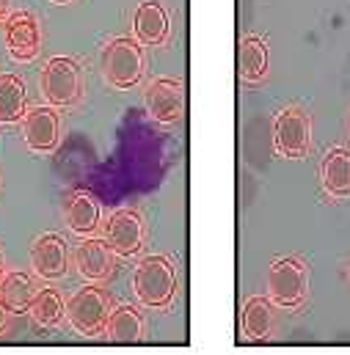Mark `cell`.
<instances>
[{"instance_id": "1", "label": "cell", "mask_w": 350, "mask_h": 355, "mask_svg": "<svg viewBox=\"0 0 350 355\" xmlns=\"http://www.w3.org/2000/svg\"><path fill=\"white\" fill-rule=\"evenodd\" d=\"M99 72L113 89H133L144 78V50L138 39H110L99 53Z\"/></svg>"}, {"instance_id": "2", "label": "cell", "mask_w": 350, "mask_h": 355, "mask_svg": "<svg viewBox=\"0 0 350 355\" xmlns=\"http://www.w3.org/2000/svg\"><path fill=\"white\" fill-rule=\"evenodd\" d=\"M133 292L138 303L149 309H166L172 306L176 292V270L169 257H147L141 259L133 272Z\"/></svg>"}, {"instance_id": "3", "label": "cell", "mask_w": 350, "mask_h": 355, "mask_svg": "<svg viewBox=\"0 0 350 355\" xmlns=\"http://www.w3.org/2000/svg\"><path fill=\"white\" fill-rule=\"evenodd\" d=\"M39 86H42V96L47 99V105L67 107V105H75L83 94V72L78 61L67 55H56L44 64Z\"/></svg>"}, {"instance_id": "4", "label": "cell", "mask_w": 350, "mask_h": 355, "mask_svg": "<svg viewBox=\"0 0 350 355\" xmlns=\"http://www.w3.org/2000/svg\"><path fill=\"white\" fill-rule=\"evenodd\" d=\"M309 275L298 257H281L267 270V295L281 309H298L306 300Z\"/></svg>"}, {"instance_id": "5", "label": "cell", "mask_w": 350, "mask_h": 355, "mask_svg": "<svg viewBox=\"0 0 350 355\" xmlns=\"http://www.w3.org/2000/svg\"><path fill=\"white\" fill-rule=\"evenodd\" d=\"M108 314H110V297H108V292H102L94 284L78 289L69 297V303H67V320H69V325L81 336H86V339H94V336H99L105 331Z\"/></svg>"}, {"instance_id": "6", "label": "cell", "mask_w": 350, "mask_h": 355, "mask_svg": "<svg viewBox=\"0 0 350 355\" xmlns=\"http://www.w3.org/2000/svg\"><path fill=\"white\" fill-rule=\"evenodd\" d=\"M312 144V121L303 107L287 105L273 121V146L287 160H301L309 155Z\"/></svg>"}, {"instance_id": "7", "label": "cell", "mask_w": 350, "mask_h": 355, "mask_svg": "<svg viewBox=\"0 0 350 355\" xmlns=\"http://www.w3.org/2000/svg\"><path fill=\"white\" fill-rule=\"evenodd\" d=\"M3 42H6V53L14 61H33L42 50V31H39V19L28 11H14L6 14L3 19Z\"/></svg>"}, {"instance_id": "8", "label": "cell", "mask_w": 350, "mask_h": 355, "mask_svg": "<svg viewBox=\"0 0 350 355\" xmlns=\"http://www.w3.org/2000/svg\"><path fill=\"white\" fill-rule=\"evenodd\" d=\"M105 243L116 257H135L144 248V220L135 209H116L105 223Z\"/></svg>"}, {"instance_id": "9", "label": "cell", "mask_w": 350, "mask_h": 355, "mask_svg": "<svg viewBox=\"0 0 350 355\" xmlns=\"http://www.w3.org/2000/svg\"><path fill=\"white\" fill-rule=\"evenodd\" d=\"M147 113L152 116V121L158 124H174L182 119V110H185V89H182V80L176 78H158L149 83L147 89Z\"/></svg>"}, {"instance_id": "10", "label": "cell", "mask_w": 350, "mask_h": 355, "mask_svg": "<svg viewBox=\"0 0 350 355\" xmlns=\"http://www.w3.org/2000/svg\"><path fill=\"white\" fill-rule=\"evenodd\" d=\"M22 138L33 152H53L61 138V119L56 107H31L22 116Z\"/></svg>"}, {"instance_id": "11", "label": "cell", "mask_w": 350, "mask_h": 355, "mask_svg": "<svg viewBox=\"0 0 350 355\" xmlns=\"http://www.w3.org/2000/svg\"><path fill=\"white\" fill-rule=\"evenodd\" d=\"M31 262H33L36 275H42L47 281L61 278L67 272V267H69V248H67L64 237H58V234H42L33 243Z\"/></svg>"}, {"instance_id": "12", "label": "cell", "mask_w": 350, "mask_h": 355, "mask_svg": "<svg viewBox=\"0 0 350 355\" xmlns=\"http://www.w3.org/2000/svg\"><path fill=\"white\" fill-rule=\"evenodd\" d=\"M172 31V19L169 11L163 8V3L158 0H144L135 14H133V33L141 44H163L169 39Z\"/></svg>"}, {"instance_id": "13", "label": "cell", "mask_w": 350, "mask_h": 355, "mask_svg": "<svg viewBox=\"0 0 350 355\" xmlns=\"http://www.w3.org/2000/svg\"><path fill=\"white\" fill-rule=\"evenodd\" d=\"M99 201L88 190H75L64 204V220L75 234H94L99 229Z\"/></svg>"}, {"instance_id": "14", "label": "cell", "mask_w": 350, "mask_h": 355, "mask_svg": "<svg viewBox=\"0 0 350 355\" xmlns=\"http://www.w3.org/2000/svg\"><path fill=\"white\" fill-rule=\"evenodd\" d=\"M320 182L323 190L331 198H348L350 196V152L342 146H334L326 152L320 163Z\"/></svg>"}, {"instance_id": "15", "label": "cell", "mask_w": 350, "mask_h": 355, "mask_svg": "<svg viewBox=\"0 0 350 355\" xmlns=\"http://www.w3.org/2000/svg\"><path fill=\"white\" fill-rule=\"evenodd\" d=\"M110 257H113V251L108 248L105 240H83L75 251V265L86 281H105L110 275V265H113Z\"/></svg>"}, {"instance_id": "16", "label": "cell", "mask_w": 350, "mask_h": 355, "mask_svg": "<svg viewBox=\"0 0 350 355\" xmlns=\"http://www.w3.org/2000/svg\"><path fill=\"white\" fill-rule=\"evenodd\" d=\"M105 334L116 345H135L144 339V317L133 306H116L108 314Z\"/></svg>"}, {"instance_id": "17", "label": "cell", "mask_w": 350, "mask_h": 355, "mask_svg": "<svg viewBox=\"0 0 350 355\" xmlns=\"http://www.w3.org/2000/svg\"><path fill=\"white\" fill-rule=\"evenodd\" d=\"M243 336L249 342H262L270 336L273 331V300L270 297H262V295H254L246 300L243 306Z\"/></svg>"}, {"instance_id": "18", "label": "cell", "mask_w": 350, "mask_h": 355, "mask_svg": "<svg viewBox=\"0 0 350 355\" xmlns=\"http://www.w3.org/2000/svg\"><path fill=\"white\" fill-rule=\"evenodd\" d=\"M267 44L260 36H243L238 47V67L246 83H257L267 75Z\"/></svg>"}, {"instance_id": "19", "label": "cell", "mask_w": 350, "mask_h": 355, "mask_svg": "<svg viewBox=\"0 0 350 355\" xmlns=\"http://www.w3.org/2000/svg\"><path fill=\"white\" fill-rule=\"evenodd\" d=\"M28 311H31V317H33L36 325H42V328H58L61 320L67 317V300H64V295L58 289L44 286V289H39L33 295Z\"/></svg>"}, {"instance_id": "20", "label": "cell", "mask_w": 350, "mask_h": 355, "mask_svg": "<svg viewBox=\"0 0 350 355\" xmlns=\"http://www.w3.org/2000/svg\"><path fill=\"white\" fill-rule=\"evenodd\" d=\"M33 281L28 272H6L0 281V303L8 314H25L33 300Z\"/></svg>"}, {"instance_id": "21", "label": "cell", "mask_w": 350, "mask_h": 355, "mask_svg": "<svg viewBox=\"0 0 350 355\" xmlns=\"http://www.w3.org/2000/svg\"><path fill=\"white\" fill-rule=\"evenodd\" d=\"M28 91L19 75H0V124H14L25 116Z\"/></svg>"}, {"instance_id": "22", "label": "cell", "mask_w": 350, "mask_h": 355, "mask_svg": "<svg viewBox=\"0 0 350 355\" xmlns=\"http://www.w3.org/2000/svg\"><path fill=\"white\" fill-rule=\"evenodd\" d=\"M6 328H8V309L0 303V336L6 334Z\"/></svg>"}, {"instance_id": "23", "label": "cell", "mask_w": 350, "mask_h": 355, "mask_svg": "<svg viewBox=\"0 0 350 355\" xmlns=\"http://www.w3.org/2000/svg\"><path fill=\"white\" fill-rule=\"evenodd\" d=\"M6 11H8V0H0V22L6 19Z\"/></svg>"}, {"instance_id": "24", "label": "cell", "mask_w": 350, "mask_h": 355, "mask_svg": "<svg viewBox=\"0 0 350 355\" xmlns=\"http://www.w3.org/2000/svg\"><path fill=\"white\" fill-rule=\"evenodd\" d=\"M3 275H6V272H3V259H0V281H3Z\"/></svg>"}, {"instance_id": "25", "label": "cell", "mask_w": 350, "mask_h": 355, "mask_svg": "<svg viewBox=\"0 0 350 355\" xmlns=\"http://www.w3.org/2000/svg\"><path fill=\"white\" fill-rule=\"evenodd\" d=\"M53 3H72V0H53Z\"/></svg>"}, {"instance_id": "26", "label": "cell", "mask_w": 350, "mask_h": 355, "mask_svg": "<svg viewBox=\"0 0 350 355\" xmlns=\"http://www.w3.org/2000/svg\"><path fill=\"white\" fill-rule=\"evenodd\" d=\"M348 132H350V121H348Z\"/></svg>"}]
</instances>
